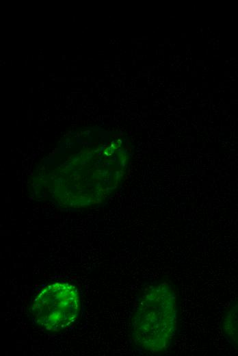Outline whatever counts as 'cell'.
I'll list each match as a JSON object with an SVG mask.
<instances>
[{
	"label": "cell",
	"mask_w": 238,
	"mask_h": 356,
	"mask_svg": "<svg viewBox=\"0 0 238 356\" xmlns=\"http://www.w3.org/2000/svg\"><path fill=\"white\" fill-rule=\"evenodd\" d=\"M222 327L228 340L238 348V300L226 310L222 318Z\"/></svg>",
	"instance_id": "3957f363"
},
{
	"label": "cell",
	"mask_w": 238,
	"mask_h": 356,
	"mask_svg": "<svg viewBox=\"0 0 238 356\" xmlns=\"http://www.w3.org/2000/svg\"><path fill=\"white\" fill-rule=\"evenodd\" d=\"M31 311L34 321L42 328L50 331L64 330L78 318V290L69 282L49 283L37 293Z\"/></svg>",
	"instance_id": "7a4b0ae2"
},
{
	"label": "cell",
	"mask_w": 238,
	"mask_h": 356,
	"mask_svg": "<svg viewBox=\"0 0 238 356\" xmlns=\"http://www.w3.org/2000/svg\"><path fill=\"white\" fill-rule=\"evenodd\" d=\"M176 325V295L168 283L149 287L140 298L132 318V336L145 351L156 353L170 346Z\"/></svg>",
	"instance_id": "6da1fadb"
}]
</instances>
